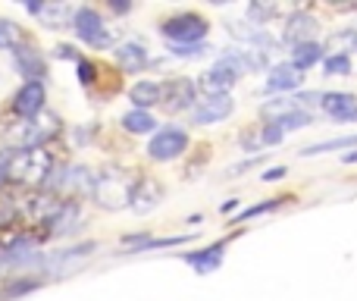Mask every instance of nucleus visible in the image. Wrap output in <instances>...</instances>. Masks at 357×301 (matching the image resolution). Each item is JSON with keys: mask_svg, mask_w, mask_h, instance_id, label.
Wrapping results in <instances>:
<instances>
[{"mask_svg": "<svg viewBox=\"0 0 357 301\" xmlns=\"http://www.w3.org/2000/svg\"><path fill=\"white\" fill-rule=\"evenodd\" d=\"M342 148H357V135H345V138H329V142L310 145V148H304V151H301V157H317V154H326V151H342Z\"/></svg>", "mask_w": 357, "mask_h": 301, "instance_id": "23", "label": "nucleus"}, {"mask_svg": "<svg viewBox=\"0 0 357 301\" xmlns=\"http://www.w3.org/2000/svg\"><path fill=\"white\" fill-rule=\"evenodd\" d=\"M94 75H98V69H94L91 63L79 60V79H82V85H91V82H94Z\"/></svg>", "mask_w": 357, "mask_h": 301, "instance_id": "31", "label": "nucleus"}, {"mask_svg": "<svg viewBox=\"0 0 357 301\" xmlns=\"http://www.w3.org/2000/svg\"><path fill=\"white\" fill-rule=\"evenodd\" d=\"M323 113L333 119H339V123H351L357 119V94L351 91H329L323 94Z\"/></svg>", "mask_w": 357, "mask_h": 301, "instance_id": "13", "label": "nucleus"}, {"mask_svg": "<svg viewBox=\"0 0 357 301\" xmlns=\"http://www.w3.org/2000/svg\"><path fill=\"white\" fill-rule=\"evenodd\" d=\"M73 31L85 44H91V47H107V44H110V31H107L104 16H100L98 10H91V6H82V10H75Z\"/></svg>", "mask_w": 357, "mask_h": 301, "instance_id": "5", "label": "nucleus"}, {"mask_svg": "<svg viewBox=\"0 0 357 301\" xmlns=\"http://www.w3.org/2000/svg\"><path fill=\"white\" fill-rule=\"evenodd\" d=\"M44 101H47L44 82H25V85L16 91V98H13V110L25 119H35L38 113L44 110Z\"/></svg>", "mask_w": 357, "mask_h": 301, "instance_id": "9", "label": "nucleus"}, {"mask_svg": "<svg viewBox=\"0 0 357 301\" xmlns=\"http://www.w3.org/2000/svg\"><path fill=\"white\" fill-rule=\"evenodd\" d=\"M56 129H60V119H56V117H47V119L35 117V119H29V123H25L13 138L19 142V151L44 148V142H50V138L56 135Z\"/></svg>", "mask_w": 357, "mask_h": 301, "instance_id": "7", "label": "nucleus"}, {"mask_svg": "<svg viewBox=\"0 0 357 301\" xmlns=\"http://www.w3.org/2000/svg\"><path fill=\"white\" fill-rule=\"evenodd\" d=\"M273 123H279V126H282L285 132H289V129H304V126H310V113H307V110H301V107H298V110L285 113V117L273 119Z\"/></svg>", "mask_w": 357, "mask_h": 301, "instance_id": "25", "label": "nucleus"}, {"mask_svg": "<svg viewBox=\"0 0 357 301\" xmlns=\"http://www.w3.org/2000/svg\"><path fill=\"white\" fill-rule=\"evenodd\" d=\"M16 44H19V31H16V25H13L10 19L0 16V47H16Z\"/></svg>", "mask_w": 357, "mask_h": 301, "instance_id": "28", "label": "nucleus"}, {"mask_svg": "<svg viewBox=\"0 0 357 301\" xmlns=\"http://www.w3.org/2000/svg\"><path fill=\"white\" fill-rule=\"evenodd\" d=\"M301 82H304L301 69H295L291 63H279V66H273L270 75H266V91H273V94L295 91V88H301Z\"/></svg>", "mask_w": 357, "mask_h": 301, "instance_id": "15", "label": "nucleus"}, {"mask_svg": "<svg viewBox=\"0 0 357 301\" xmlns=\"http://www.w3.org/2000/svg\"><path fill=\"white\" fill-rule=\"evenodd\" d=\"M342 160H345V163H357V151H351V154H345V157H342Z\"/></svg>", "mask_w": 357, "mask_h": 301, "instance_id": "35", "label": "nucleus"}, {"mask_svg": "<svg viewBox=\"0 0 357 301\" xmlns=\"http://www.w3.org/2000/svg\"><path fill=\"white\" fill-rule=\"evenodd\" d=\"M235 207H238V201H235V198H232V201H226V204H222V214H232Z\"/></svg>", "mask_w": 357, "mask_h": 301, "instance_id": "34", "label": "nucleus"}, {"mask_svg": "<svg viewBox=\"0 0 357 301\" xmlns=\"http://www.w3.org/2000/svg\"><path fill=\"white\" fill-rule=\"evenodd\" d=\"M260 179H264V182H279V179H285V166H273V170H266Z\"/></svg>", "mask_w": 357, "mask_h": 301, "instance_id": "32", "label": "nucleus"}, {"mask_svg": "<svg viewBox=\"0 0 357 301\" xmlns=\"http://www.w3.org/2000/svg\"><path fill=\"white\" fill-rule=\"evenodd\" d=\"M116 63L119 69H126V73H142L144 66H148V47L138 41H126L116 47Z\"/></svg>", "mask_w": 357, "mask_h": 301, "instance_id": "18", "label": "nucleus"}, {"mask_svg": "<svg viewBox=\"0 0 357 301\" xmlns=\"http://www.w3.org/2000/svg\"><path fill=\"white\" fill-rule=\"evenodd\" d=\"M207 29L210 25L201 13H176L160 25L163 38H169L173 44H204Z\"/></svg>", "mask_w": 357, "mask_h": 301, "instance_id": "3", "label": "nucleus"}, {"mask_svg": "<svg viewBox=\"0 0 357 301\" xmlns=\"http://www.w3.org/2000/svg\"><path fill=\"white\" fill-rule=\"evenodd\" d=\"M238 66L235 63H229L226 57H220V60L213 63V66L204 73V79H201V85L207 88L210 94H229V88L238 82Z\"/></svg>", "mask_w": 357, "mask_h": 301, "instance_id": "10", "label": "nucleus"}, {"mask_svg": "<svg viewBox=\"0 0 357 301\" xmlns=\"http://www.w3.org/2000/svg\"><path fill=\"white\" fill-rule=\"evenodd\" d=\"M326 50L329 54H342V57H351L357 50V29H342V31H333L326 41Z\"/></svg>", "mask_w": 357, "mask_h": 301, "instance_id": "22", "label": "nucleus"}, {"mask_svg": "<svg viewBox=\"0 0 357 301\" xmlns=\"http://www.w3.org/2000/svg\"><path fill=\"white\" fill-rule=\"evenodd\" d=\"M289 198H270V201H260V204H254V207H245L238 214V220H251V216H260V214H270V210H276L279 204H285Z\"/></svg>", "mask_w": 357, "mask_h": 301, "instance_id": "26", "label": "nucleus"}, {"mask_svg": "<svg viewBox=\"0 0 357 301\" xmlns=\"http://www.w3.org/2000/svg\"><path fill=\"white\" fill-rule=\"evenodd\" d=\"M54 170V157L44 148L13 151L10 157V179L13 182H44Z\"/></svg>", "mask_w": 357, "mask_h": 301, "instance_id": "2", "label": "nucleus"}, {"mask_svg": "<svg viewBox=\"0 0 357 301\" xmlns=\"http://www.w3.org/2000/svg\"><path fill=\"white\" fill-rule=\"evenodd\" d=\"M207 50V41L204 44H173V54L176 57H201Z\"/></svg>", "mask_w": 357, "mask_h": 301, "instance_id": "29", "label": "nucleus"}, {"mask_svg": "<svg viewBox=\"0 0 357 301\" xmlns=\"http://www.w3.org/2000/svg\"><path fill=\"white\" fill-rule=\"evenodd\" d=\"M317 35V19L310 16V13L298 10L291 13L289 19H285V29H282V41L291 44V47H298V44H310Z\"/></svg>", "mask_w": 357, "mask_h": 301, "instance_id": "12", "label": "nucleus"}, {"mask_svg": "<svg viewBox=\"0 0 357 301\" xmlns=\"http://www.w3.org/2000/svg\"><path fill=\"white\" fill-rule=\"evenodd\" d=\"M235 110V101L229 94H207L204 101H197V107L191 110L195 126H210V123H222L229 119Z\"/></svg>", "mask_w": 357, "mask_h": 301, "instance_id": "6", "label": "nucleus"}, {"mask_svg": "<svg viewBox=\"0 0 357 301\" xmlns=\"http://www.w3.org/2000/svg\"><path fill=\"white\" fill-rule=\"evenodd\" d=\"M10 157H13V151L10 154H0V182H6V179H10Z\"/></svg>", "mask_w": 357, "mask_h": 301, "instance_id": "33", "label": "nucleus"}, {"mask_svg": "<svg viewBox=\"0 0 357 301\" xmlns=\"http://www.w3.org/2000/svg\"><path fill=\"white\" fill-rule=\"evenodd\" d=\"M123 129L132 135H148V132H157V119L151 117V110H129L123 117Z\"/></svg>", "mask_w": 357, "mask_h": 301, "instance_id": "21", "label": "nucleus"}, {"mask_svg": "<svg viewBox=\"0 0 357 301\" xmlns=\"http://www.w3.org/2000/svg\"><path fill=\"white\" fill-rule=\"evenodd\" d=\"M257 138H260V148H270V145H279L285 138V129L279 123H266L264 129L257 132Z\"/></svg>", "mask_w": 357, "mask_h": 301, "instance_id": "27", "label": "nucleus"}, {"mask_svg": "<svg viewBox=\"0 0 357 301\" xmlns=\"http://www.w3.org/2000/svg\"><path fill=\"white\" fill-rule=\"evenodd\" d=\"M326 57H329V54H326V47H323V44H317V41H310V44H298V47H291V66L301 69V73H307L310 66L323 63Z\"/></svg>", "mask_w": 357, "mask_h": 301, "instance_id": "20", "label": "nucleus"}, {"mask_svg": "<svg viewBox=\"0 0 357 301\" xmlns=\"http://www.w3.org/2000/svg\"><path fill=\"white\" fill-rule=\"evenodd\" d=\"M354 63L351 57H342V54H329L326 60H323V73L326 75H351Z\"/></svg>", "mask_w": 357, "mask_h": 301, "instance_id": "24", "label": "nucleus"}, {"mask_svg": "<svg viewBox=\"0 0 357 301\" xmlns=\"http://www.w3.org/2000/svg\"><path fill=\"white\" fill-rule=\"evenodd\" d=\"M188 151V132L178 129V126H163L151 135L148 142V157L157 163H167V160H178Z\"/></svg>", "mask_w": 357, "mask_h": 301, "instance_id": "4", "label": "nucleus"}, {"mask_svg": "<svg viewBox=\"0 0 357 301\" xmlns=\"http://www.w3.org/2000/svg\"><path fill=\"white\" fill-rule=\"evenodd\" d=\"M222 258H226V245H210L201 248V251H185L182 260L188 267H195V273H213L216 267H222Z\"/></svg>", "mask_w": 357, "mask_h": 301, "instance_id": "16", "label": "nucleus"}, {"mask_svg": "<svg viewBox=\"0 0 357 301\" xmlns=\"http://www.w3.org/2000/svg\"><path fill=\"white\" fill-rule=\"evenodd\" d=\"M195 101H197V82L191 79H173L163 85V107L169 113H178V110H195Z\"/></svg>", "mask_w": 357, "mask_h": 301, "instance_id": "8", "label": "nucleus"}, {"mask_svg": "<svg viewBox=\"0 0 357 301\" xmlns=\"http://www.w3.org/2000/svg\"><path fill=\"white\" fill-rule=\"evenodd\" d=\"M94 179L98 176H91V170L88 166H69L66 172H63L60 179H54V189H60L63 195H69V198H75V195H94Z\"/></svg>", "mask_w": 357, "mask_h": 301, "instance_id": "11", "label": "nucleus"}, {"mask_svg": "<svg viewBox=\"0 0 357 301\" xmlns=\"http://www.w3.org/2000/svg\"><path fill=\"white\" fill-rule=\"evenodd\" d=\"M248 13H251V16L257 19V25H264V22H270V19L276 16V6H251Z\"/></svg>", "mask_w": 357, "mask_h": 301, "instance_id": "30", "label": "nucleus"}, {"mask_svg": "<svg viewBox=\"0 0 357 301\" xmlns=\"http://www.w3.org/2000/svg\"><path fill=\"white\" fill-rule=\"evenodd\" d=\"M163 195H167V191H163V185L157 182V179H142L135 189V198H132V210H135V214H151V210L163 201Z\"/></svg>", "mask_w": 357, "mask_h": 301, "instance_id": "17", "label": "nucleus"}, {"mask_svg": "<svg viewBox=\"0 0 357 301\" xmlns=\"http://www.w3.org/2000/svg\"><path fill=\"white\" fill-rule=\"evenodd\" d=\"M13 60H16L19 75H25L29 82H41V75H44V57L38 54L31 44H16V47H13Z\"/></svg>", "mask_w": 357, "mask_h": 301, "instance_id": "14", "label": "nucleus"}, {"mask_svg": "<svg viewBox=\"0 0 357 301\" xmlns=\"http://www.w3.org/2000/svg\"><path fill=\"white\" fill-rule=\"evenodd\" d=\"M138 182H142V179H132V176H126L123 170L110 166V170L98 172V179H94V201H98L100 207H126V204L132 207Z\"/></svg>", "mask_w": 357, "mask_h": 301, "instance_id": "1", "label": "nucleus"}, {"mask_svg": "<svg viewBox=\"0 0 357 301\" xmlns=\"http://www.w3.org/2000/svg\"><path fill=\"white\" fill-rule=\"evenodd\" d=\"M129 101L135 104V110H148V107L163 104V85L160 82H151V79L138 82V85L129 91Z\"/></svg>", "mask_w": 357, "mask_h": 301, "instance_id": "19", "label": "nucleus"}]
</instances>
